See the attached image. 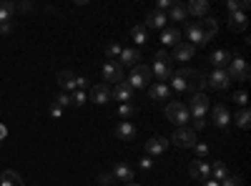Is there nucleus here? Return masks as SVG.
Here are the masks:
<instances>
[{"instance_id": "2f4dec72", "label": "nucleus", "mask_w": 251, "mask_h": 186, "mask_svg": "<svg viewBox=\"0 0 251 186\" xmlns=\"http://www.w3.org/2000/svg\"><path fill=\"white\" fill-rule=\"evenodd\" d=\"M226 176H228L226 163H224V161H216L214 166H211V179H214V181H224Z\"/></svg>"}, {"instance_id": "6e6552de", "label": "nucleus", "mask_w": 251, "mask_h": 186, "mask_svg": "<svg viewBox=\"0 0 251 186\" xmlns=\"http://www.w3.org/2000/svg\"><path fill=\"white\" fill-rule=\"evenodd\" d=\"M103 80H106V86H118L123 83V68L118 63H113V60H108L106 66H103Z\"/></svg>"}, {"instance_id": "9b49d317", "label": "nucleus", "mask_w": 251, "mask_h": 186, "mask_svg": "<svg viewBox=\"0 0 251 186\" xmlns=\"http://www.w3.org/2000/svg\"><path fill=\"white\" fill-rule=\"evenodd\" d=\"M169 138H166V136H153V138H149V141H146V154H149L151 159L153 156H161L166 149H169Z\"/></svg>"}, {"instance_id": "c9c22d12", "label": "nucleus", "mask_w": 251, "mask_h": 186, "mask_svg": "<svg viewBox=\"0 0 251 186\" xmlns=\"http://www.w3.org/2000/svg\"><path fill=\"white\" fill-rule=\"evenodd\" d=\"M186 15H188V13H186L183 5H178V3L171 5V20H186Z\"/></svg>"}, {"instance_id": "37998d69", "label": "nucleus", "mask_w": 251, "mask_h": 186, "mask_svg": "<svg viewBox=\"0 0 251 186\" xmlns=\"http://www.w3.org/2000/svg\"><path fill=\"white\" fill-rule=\"evenodd\" d=\"M138 166H141L143 171H149V169L153 166V159H151V156H143V159H141V163H138Z\"/></svg>"}, {"instance_id": "f03ea898", "label": "nucleus", "mask_w": 251, "mask_h": 186, "mask_svg": "<svg viewBox=\"0 0 251 186\" xmlns=\"http://www.w3.org/2000/svg\"><path fill=\"white\" fill-rule=\"evenodd\" d=\"M126 86H128L131 91H138V88H149L151 86V68L149 66H136L128 76V80H123Z\"/></svg>"}, {"instance_id": "6ab92c4d", "label": "nucleus", "mask_w": 251, "mask_h": 186, "mask_svg": "<svg viewBox=\"0 0 251 186\" xmlns=\"http://www.w3.org/2000/svg\"><path fill=\"white\" fill-rule=\"evenodd\" d=\"M111 174H113V179H116V181H126V184L133 181V169L128 166V163H116Z\"/></svg>"}, {"instance_id": "3c124183", "label": "nucleus", "mask_w": 251, "mask_h": 186, "mask_svg": "<svg viewBox=\"0 0 251 186\" xmlns=\"http://www.w3.org/2000/svg\"><path fill=\"white\" fill-rule=\"evenodd\" d=\"M5 136H8V129H5V126H3V123H0V141H3V138H5Z\"/></svg>"}, {"instance_id": "1a4fd4ad", "label": "nucleus", "mask_w": 251, "mask_h": 186, "mask_svg": "<svg viewBox=\"0 0 251 186\" xmlns=\"http://www.w3.org/2000/svg\"><path fill=\"white\" fill-rule=\"evenodd\" d=\"M188 174H191L194 179L208 181L211 179V163H208L206 159H196V161H191V166H188Z\"/></svg>"}, {"instance_id": "603ef678", "label": "nucleus", "mask_w": 251, "mask_h": 186, "mask_svg": "<svg viewBox=\"0 0 251 186\" xmlns=\"http://www.w3.org/2000/svg\"><path fill=\"white\" fill-rule=\"evenodd\" d=\"M201 186H219V181H214V179H208V181H203Z\"/></svg>"}, {"instance_id": "a18cd8bd", "label": "nucleus", "mask_w": 251, "mask_h": 186, "mask_svg": "<svg viewBox=\"0 0 251 186\" xmlns=\"http://www.w3.org/2000/svg\"><path fill=\"white\" fill-rule=\"evenodd\" d=\"M171 5H174L171 0H158V13H161V10H169Z\"/></svg>"}, {"instance_id": "f257e3e1", "label": "nucleus", "mask_w": 251, "mask_h": 186, "mask_svg": "<svg viewBox=\"0 0 251 186\" xmlns=\"http://www.w3.org/2000/svg\"><path fill=\"white\" fill-rule=\"evenodd\" d=\"M149 68H151V76L158 78V83L169 80L171 73H174V68H171V55L166 53V51H158V53L153 55V66H149Z\"/></svg>"}, {"instance_id": "72a5a7b5", "label": "nucleus", "mask_w": 251, "mask_h": 186, "mask_svg": "<svg viewBox=\"0 0 251 186\" xmlns=\"http://www.w3.org/2000/svg\"><path fill=\"white\" fill-rule=\"evenodd\" d=\"M118 116H121L123 121H128V118H133V116H136V108L131 106V103H121V108H118Z\"/></svg>"}, {"instance_id": "9d476101", "label": "nucleus", "mask_w": 251, "mask_h": 186, "mask_svg": "<svg viewBox=\"0 0 251 186\" xmlns=\"http://www.w3.org/2000/svg\"><path fill=\"white\" fill-rule=\"evenodd\" d=\"M206 83L211 86V88H216V91H226L228 83H231V78H228V73L224 68H214V73L206 78Z\"/></svg>"}, {"instance_id": "bb28decb", "label": "nucleus", "mask_w": 251, "mask_h": 186, "mask_svg": "<svg viewBox=\"0 0 251 186\" xmlns=\"http://www.w3.org/2000/svg\"><path fill=\"white\" fill-rule=\"evenodd\" d=\"M228 28H231L234 33L246 30V15H244V13H234L231 18H228Z\"/></svg>"}, {"instance_id": "49530a36", "label": "nucleus", "mask_w": 251, "mask_h": 186, "mask_svg": "<svg viewBox=\"0 0 251 186\" xmlns=\"http://www.w3.org/2000/svg\"><path fill=\"white\" fill-rule=\"evenodd\" d=\"M15 10H20V13H30L33 5H30V3H20V5H15Z\"/></svg>"}, {"instance_id": "4c0bfd02", "label": "nucleus", "mask_w": 251, "mask_h": 186, "mask_svg": "<svg viewBox=\"0 0 251 186\" xmlns=\"http://www.w3.org/2000/svg\"><path fill=\"white\" fill-rule=\"evenodd\" d=\"M239 184H241V179L236 174H228L224 181H219V186H239Z\"/></svg>"}, {"instance_id": "7ed1b4c3", "label": "nucleus", "mask_w": 251, "mask_h": 186, "mask_svg": "<svg viewBox=\"0 0 251 186\" xmlns=\"http://www.w3.org/2000/svg\"><path fill=\"white\" fill-rule=\"evenodd\" d=\"M181 73H183V78H186V91L191 93V96H194V93H203V88L208 86V83H206V76H203L201 71L183 68Z\"/></svg>"}, {"instance_id": "dca6fc26", "label": "nucleus", "mask_w": 251, "mask_h": 186, "mask_svg": "<svg viewBox=\"0 0 251 186\" xmlns=\"http://www.w3.org/2000/svg\"><path fill=\"white\" fill-rule=\"evenodd\" d=\"M149 96L153 98V101H169L171 98V88H169V83H156L153 86H149Z\"/></svg>"}, {"instance_id": "393cba45", "label": "nucleus", "mask_w": 251, "mask_h": 186, "mask_svg": "<svg viewBox=\"0 0 251 186\" xmlns=\"http://www.w3.org/2000/svg\"><path fill=\"white\" fill-rule=\"evenodd\" d=\"M58 86H60L63 91H75V76H73L71 71L58 73Z\"/></svg>"}, {"instance_id": "a19ab883", "label": "nucleus", "mask_w": 251, "mask_h": 186, "mask_svg": "<svg viewBox=\"0 0 251 186\" xmlns=\"http://www.w3.org/2000/svg\"><path fill=\"white\" fill-rule=\"evenodd\" d=\"M194 149H196V156H199V159H206V156H208V143H196Z\"/></svg>"}, {"instance_id": "09e8293b", "label": "nucleus", "mask_w": 251, "mask_h": 186, "mask_svg": "<svg viewBox=\"0 0 251 186\" xmlns=\"http://www.w3.org/2000/svg\"><path fill=\"white\" fill-rule=\"evenodd\" d=\"M50 116L60 118V116H63V108H60V106H55V103H53V106H50Z\"/></svg>"}, {"instance_id": "a211bd4d", "label": "nucleus", "mask_w": 251, "mask_h": 186, "mask_svg": "<svg viewBox=\"0 0 251 186\" xmlns=\"http://www.w3.org/2000/svg\"><path fill=\"white\" fill-rule=\"evenodd\" d=\"M166 20H169V18H166L163 13L151 10L149 15H146V26H143V28H156V30H163V28H166Z\"/></svg>"}, {"instance_id": "5701e85b", "label": "nucleus", "mask_w": 251, "mask_h": 186, "mask_svg": "<svg viewBox=\"0 0 251 186\" xmlns=\"http://www.w3.org/2000/svg\"><path fill=\"white\" fill-rule=\"evenodd\" d=\"M116 136L123 138V141H131L136 136V126H133L131 121H121L118 126H116Z\"/></svg>"}, {"instance_id": "e433bc0d", "label": "nucleus", "mask_w": 251, "mask_h": 186, "mask_svg": "<svg viewBox=\"0 0 251 186\" xmlns=\"http://www.w3.org/2000/svg\"><path fill=\"white\" fill-rule=\"evenodd\" d=\"M55 106H60V108L73 106V103H71V96H68V93H58V96H55Z\"/></svg>"}, {"instance_id": "39448f33", "label": "nucleus", "mask_w": 251, "mask_h": 186, "mask_svg": "<svg viewBox=\"0 0 251 186\" xmlns=\"http://www.w3.org/2000/svg\"><path fill=\"white\" fill-rule=\"evenodd\" d=\"M228 78L231 80H249L251 71H249V63L241 58V55H231V60H228Z\"/></svg>"}, {"instance_id": "c756f323", "label": "nucleus", "mask_w": 251, "mask_h": 186, "mask_svg": "<svg viewBox=\"0 0 251 186\" xmlns=\"http://www.w3.org/2000/svg\"><path fill=\"white\" fill-rule=\"evenodd\" d=\"M131 38H133L136 46H143L146 40H149V30H146L143 26H133V28H131Z\"/></svg>"}, {"instance_id": "f704fd0d", "label": "nucleus", "mask_w": 251, "mask_h": 186, "mask_svg": "<svg viewBox=\"0 0 251 186\" xmlns=\"http://www.w3.org/2000/svg\"><path fill=\"white\" fill-rule=\"evenodd\" d=\"M249 123H251V113H249V108H244V111L236 116V126L246 131V129H249Z\"/></svg>"}, {"instance_id": "a878e982", "label": "nucleus", "mask_w": 251, "mask_h": 186, "mask_svg": "<svg viewBox=\"0 0 251 186\" xmlns=\"http://www.w3.org/2000/svg\"><path fill=\"white\" fill-rule=\"evenodd\" d=\"M13 18H15V3H0V26L13 23Z\"/></svg>"}, {"instance_id": "20e7f679", "label": "nucleus", "mask_w": 251, "mask_h": 186, "mask_svg": "<svg viewBox=\"0 0 251 186\" xmlns=\"http://www.w3.org/2000/svg\"><path fill=\"white\" fill-rule=\"evenodd\" d=\"M166 118L181 129V126H186V123H188V118H191V116H188V108L183 106V103L169 101V103H166Z\"/></svg>"}, {"instance_id": "423d86ee", "label": "nucleus", "mask_w": 251, "mask_h": 186, "mask_svg": "<svg viewBox=\"0 0 251 186\" xmlns=\"http://www.w3.org/2000/svg\"><path fill=\"white\" fill-rule=\"evenodd\" d=\"M171 141L176 143V146H181V149H194L196 143H199L196 131H194V129H186V126L176 129V131H174V136H171Z\"/></svg>"}, {"instance_id": "cd10ccee", "label": "nucleus", "mask_w": 251, "mask_h": 186, "mask_svg": "<svg viewBox=\"0 0 251 186\" xmlns=\"http://www.w3.org/2000/svg\"><path fill=\"white\" fill-rule=\"evenodd\" d=\"M186 13H191V15H206L208 13V3H206V0H191V3L186 5Z\"/></svg>"}, {"instance_id": "473e14b6", "label": "nucleus", "mask_w": 251, "mask_h": 186, "mask_svg": "<svg viewBox=\"0 0 251 186\" xmlns=\"http://www.w3.org/2000/svg\"><path fill=\"white\" fill-rule=\"evenodd\" d=\"M226 8H228V13H244L246 8H249V0H228L226 3Z\"/></svg>"}, {"instance_id": "79ce46f5", "label": "nucleus", "mask_w": 251, "mask_h": 186, "mask_svg": "<svg viewBox=\"0 0 251 186\" xmlns=\"http://www.w3.org/2000/svg\"><path fill=\"white\" fill-rule=\"evenodd\" d=\"M113 181H116V179H113V174H111V171H108V174H100V176H98V184H100V186H111Z\"/></svg>"}, {"instance_id": "de8ad7c7", "label": "nucleus", "mask_w": 251, "mask_h": 186, "mask_svg": "<svg viewBox=\"0 0 251 186\" xmlns=\"http://www.w3.org/2000/svg\"><path fill=\"white\" fill-rule=\"evenodd\" d=\"M0 33H3V35H10V33H13V23H3V26H0Z\"/></svg>"}, {"instance_id": "8fccbe9b", "label": "nucleus", "mask_w": 251, "mask_h": 186, "mask_svg": "<svg viewBox=\"0 0 251 186\" xmlns=\"http://www.w3.org/2000/svg\"><path fill=\"white\" fill-rule=\"evenodd\" d=\"M194 126H196L194 131H201V129L206 126V121H203V118H194Z\"/></svg>"}, {"instance_id": "864d4df0", "label": "nucleus", "mask_w": 251, "mask_h": 186, "mask_svg": "<svg viewBox=\"0 0 251 186\" xmlns=\"http://www.w3.org/2000/svg\"><path fill=\"white\" fill-rule=\"evenodd\" d=\"M126 186H138V184H136V181H128V184H126Z\"/></svg>"}, {"instance_id": "ddd939ff", "label": "nucleus", "mask_w": 251, "mask_h": 186, "mask_svg": "<svg viewBox=\"0 0 251 186\" xmlns=\"http://www.w3.org/2000/svg\"><path fill=\"white\" fill-rule=\"evenodd\" d=\"M214 123H216V126L219 129H226L228 126V123H231L234 118H231V113H228V108L224 106V103H216V106H214Z\"/></svg>"}, {"instance_id": "ea45409f", "label": "nucleus", "mask_w": 251, "mask_h": 186, "mask_svg": "<svg viewBox=\"0 0 251 186\" xmlns=\"http://www.w3.org/2000/svg\"><path fill=\"white\" fill-rule=\"evenodd\" d=\"M121 51H123V48H121L118 43H111V46L106 48V55H108V58H118V55H121Z\"/></svg>"}, {"instance_id": "4468645a", "label": "nucleus", "mask_w": 251, "mask_h": 186, "mask_svg": "<svg viewBox=\"0 0 251 186\" xmlns=\"http://www.w3.org/2000/svg\"><path fill=\"white\" fill-rule=\"evenodd\" d=\"M118 58H121V63H118L121 68H123V66H128V68H136V66H138V60H141V53H138L136 48H123Z\"/></svg>"}, {"instance_id": "aec40b11", "label": "nucleus", "mask_w": 251, "mask_h": 186, "mask_svg": "<svg viewBox=\"0 0 251 186\" xmlns=\"http://www.w3.org/2000/svg\"><path fill=\"white\" fill-rule=\"evenodd\" d=\"M0 186H25V181H23V176H20L18 171H3L0 174Z\"/></svg>"}, {"instance_id": "f3484780", "label": "nucleus", "mask_w": 251, "mask_h": 186, "mask_svg": "<svg viewBox=\"0 0 251 186\" xmlns=\"http://www.w3.org/2000/svg\"><path fill=\"white\" fill-rule=\"evenodd\" d=\"M199 26H201V30H203V40H206V43L219 33V23H216V18H211V15H206Z\"/></svg>"}, {"instance_id": "b1692460", "label": "nucleus", "mask_w": 251, "mask_h": 186, "mask_svg": "<svg viewBox=\"0 0 251 186\" xmlns=\"http://www.w3.org/2000/svg\"><path fill=\"white\" fill-rule=\"evenodd\" d=\"M111 98H116V101H123V103H128L131 98H133V91L126 86V83H118V86H113L111 88Z\"/></svg>"}, {"instance_id": "0eeeda50", "label": "nucleus", "mask_w": 251, "mask_h": 186, "mask_svg": "<svg viewBox=\"0 0 251 186\" xmlns=\"http://www.w3.org/2000/svg\"><path fill=\"white\" fill-rule=\"evenodd\" d=\"M191 106H188V116H194V118H203L206 111H208V98L203 93H194L191 98Z\"/></svg>"}, {"instance_id": "c03bdc74", "label": "nucleus", "mask_w": 251, "mask_h": 186, "mask_svg": "<svg viewBox=\"0 0 251 186\" xmlns=\"http://www.w3.org/2000/svg\"><path fill=\"white\" fill-rule=\"evenodd\" d=\"M234 101L239 103V106H246V101H249V96H246V91H239V93L234 96Z\"/></svg>"}, {"instance_id": "412c9836", "label": "nucleus", "mask_w": 251, "mask_h": 186, "mask_svg": "<svg viewBox=\"0 0 251 186\" xmlns=\"http://www.w3.org/2000/svg\"><path fill=\"white\" fill-rule=\"evenodd\" d=\"M186 35H188V40H191V46L196 43V46H203L206 40H203V30H201V26L199 23H188L186 26Z\"/></svg>"}, {"instance_id": "c85d7f7f", "label": "nucleus", "mask_w": 251, "mask_h": 186, "mask_svg": "<svg viewBox=\"0 0 251 186\" xmlns=\"http://www.w3.org/2000/svg\"><path fill=\"white\" fill-rule=\"evenodd\" d=\"M228 60H231V53H228V51H214L211 53V66L214 68H224Z\"/></svg>"}, {"instance_id": "58836bf2", "label": "nucleus", "mask_w": 251, "mask_h": 186, "mask_svg": "<svg viewBox=\"0 0 251 186\" xmlns=\"http://www.w3.org/2000/svg\"><path fill=\"white\" fill-rule=\"evenodd\" d=\"M71 103H75V106H83V103H86V93H83V91H73Z\"/></svg>"}, {"instance_id": "2eb2a0df", "label": "nucleus", "mask_w": 251, "mask_h": 186, "mask_svg": "<svg viewBox=\"0 0 251 186\" xmlns=\"http://www.w3.org/2000/svg\"><path fill=\"white\" fill-rule=\"evenodd\" d=\"M194 53H196V48H194L191 43H183V40H181L178 46H174V55H171V60H191Z\"/></svg>"}, {"instance_id": "f8f14e48", "label": "nucleus", "mask_w": 251, "mask_h": 186, "mask_svg": "<svg viewBox=\"0 0 251 186\" xmlns=\"http://www.w3.org/2000/svg\"><path fill=\"white\" fill-rule=\"evenodd\" d=\"M88 98H91L93 103H98V106H103V103H108V101H111V86H106V83L93 86L91 93H88Z\"/></svg>"}, {"instance_id": "7c9ffc66", "label": "nucleus", "mask_w": 251, "mask_h": 186, "mask_svg": "<svg viewBox=\"0 0 251 186\" xmlns=\"http://www.w3.org/2000/svg\"><path fill=\"white\" fill-rule=\"evenodd\" d=\"M171 86L169 88H174V91H178V93H183L186 91V78H183V73L181 71H176V73H171Z\"/></svg>"}, {"instance_id": "4be33fe9", "label": "nucleus", "mask_w": 251, "mask_h": 186, "mask_svg": "<svg viewBox=\"0 0 251 186\" xmlns=\"http://www.w3.org/2000/svg\"><path fill=\"white\" fill-rule=\"evenodd\" d=\"M161 43H163V46H178V43H181L178 28H163V30H161Z\"/></svg>"}]
</instances>
